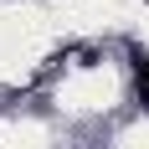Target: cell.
Listing matches in <instances>:
<instances>
[{
  "label": "cell",
  "instance_id": "obj_1",
  "mask_svg": "<svg viewBox=\"0 0 149 149\" xmlns=\"http://www.w3.org/2000/svg\"><path fill=\"white\" fill-rule=\"evenodd\" d=\"M129 62H134V77H139V93H144V103H149V52H144V46H129Z\"/></svg>",
  "mask_w": 149,
  "mask_h": 149
}]
</instances>
